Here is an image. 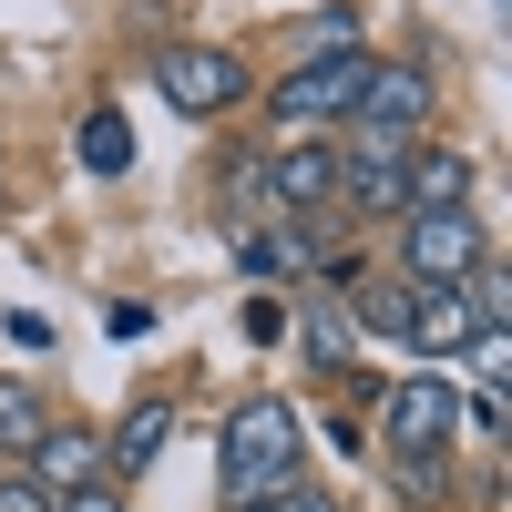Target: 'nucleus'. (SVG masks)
I'll use <instances>...</instances> for the list:
<instances>
[{
    "label": "nucleus",
    "mask_w": 512,
    "mask_h": 512,
    "mask_svg": "<svg viewBox=\"0 0 512 512\" xmlns=\"http://www.w3.org/2000/svg\"><path fill=\"white\" fill-rule=\"evenodd\" d=\"M338 205H359V216H400L410 205V144H359L338 164Z\"/></svg>",
    "instance_id": "obj_8"
},
{
    "label": "nucleus",
    "mask_w": 512,
    "mask_h": 512,
    "mask_svg": "<svg viewBox=\"0 0 512 512\" xmlns=\"http://www.w3.org/2000/svg\"><path fill=\"white\" fill-rule=\"evenodd\" d=\"M451 431H461V390H451V369H410L400 390H390V420H379L390 461H451Z\"/></svg>",
    "instance_id": "obj_4"
},
{
    "label": "nucleus",
    "mask_w": 512,
    "mask_h": 512,
    "mask_svg": "<svg viewBox=\"0 0 512 512\" xmlns=\"http://www.w3.org/2000/svg\"><path fill=\"white\" fill-rule=\"evenodd\" d=\"M154 93L175 103L185 123H216V113L246 103V62L226 52V41H164V52H154Z\"/></svg>",
    "instance_id": "obj_2"
},
{
    "label": "nucleus",
    "mask_w": 512,
    "mask_h": 512,
    "mask_svg": "<svg viewBox=\"0 0 512 512\" xmlns=\"http://www.w3.org/2000/svg\"><path fill=\"white\" fill-rule=\"evenodd\" d=\"M236 256H246V277H277V287H297V277H318L328 256H318V236L308 226H236Z\"/></svg>",
    "instance_id": "obj_12"
},
{
    "label": "nucleus",
    "mask_w": 512,
    "mask_h": 512,
    "mask_svg": "<svg viewBox=\"0 0 512 512\" xmlns=\"http://www.w3.org/2000/svg\"><path fill=\"white\" fill-rule=\"evenodd\" d=\"M164 441H175V400H134L113 420V441H103V482H134L164 461Z\"/></svg>",
    "instance_id": "obj_11"
},
{
    "label": "nucleus",
    "mask_w": 512,
    "mask_h": 512,
    "mask_svg": "<svg viewBox=\"0 0 512 512\" xmlns=\"http://www.w3.org/2000/svg\"><path fill=\"white\" fill-rule=\"evenodd\" d=\"M246 338H256V349H287V338H297V308H287V297H246Z\"/></svg>",
    "instance_id": "obj_17"
},
{
    "label": "nucleus",
    "mask_w": 512,
    "mask_h": 512,
    "mask_svg": "<svg viewBox=\"0 0 512 512\" xmlns=\"http://www.w3.org/2000/svg\"><path fill=\"white\" fill-rule=\"evenodd\" d=\"M359 82H369V52L349 41V52H318V62H297L277 82V123H338V113H359Z\"/></svg>",
    "instance_id": "obj_6"
},
{
    "label": "nucleus",
    "mask_w": 512,
    "mask_h": 512,
    "mask_svg": "<svg viewBox=\"0 0 512 512\" xmlns=\"http://www.w3.org/2000/svg\"><path fill=\"white\" fill-rule=\"evenodd\" d=\"M297 338H308V359H318L328 379H349V318H338V308H318V318L297 328Z\"/></svg>",
    "instance_id": "obj_16"
},
{
    "label": "nucleus",
    "mask_w": 512,
    "mask_h": 512,
    "mask_svg": "<svg viewBox=\"0 0 512 512\" xmlns=\"http://www.w3.org/2000/svg\"><path fill=\"white\" fill-rule=\"evenodd\" d=\"M431 205H472V154H410V205L400 216H431Z\"/></svg>",
    "instance_id": "obj_13"
},
{
    "label": "nucleus",
    "mask_w": 512,
    "mask_h": 512,
    "mask_svg": "<svg viewBox=\"0 0 512 512\" xmlns=\"http://www.w3.org/2000/svg\"><path fill=\"white\" fill-rule=\"evenodd\" d=\"M297 410L277 390H256L236 420H226V461H216V482H226V512H256V502H277L297 482Z\"/></svg>",
    "instance_id": "obj_1"
},
{
    "label": "nucleus",
    "mask_w": 512,
    "mask_h": 512,
    "mask_svg": "<svg viewBox=\"0 0 512 512\" xmlns=\"http://www.w3.org/2000/svg\"><path fill=\"white\" fill-rule=\"evenodd\" d=\"M482 216L472 205H431V216H400V287H461L482 267Z\"/></svg>",
    "instance_id": "obj_3"
},
{
    "label": "nucleus",
    "mask_w": 512,
    "mask_h": 512,
    "mask_svg": "<svg viewBox=\"0 0 512 512\" xmlns=\"http://www.w3.org/2000/svg\"><path fill=\"white\" fill-rule=\"evenodd\" d=\"M420 123H431V62H369L359 82V144H410Z\"/></svg>",
    "instance_id": "obj_5"
},
{
    "label": "nucleus",
    "mask_w": 512,
    "mask_h": 512,
    "mask_svg": "<svg viewBox=\"0 0 512 512\" xmlns=\"http://www.w3.org/2000/svg\"><path fill=\"white\" fill-rule=\"evenodd\" d=\"M472 328H482V318H472V297H461V287H410V328H400V338H410L420 359H461V349H472Z\"/></svg>",
    "instance_id": "obj_10"
},
{
    "label": "nucleus",
    "mask_w": 512,
    "mask_h": 512,
    "mask_svg": "<svg viewBox=\"0 0 512 512\" xmlns=\"http://www.w3.org/2000/svg\"><path fill=\"white\" fill-rule=\"evenodd\" d=\"M256 175H267V205H277L287 226H297V216H328V205H338V154H328V144H287V154L256 164Z\"/></svg>",
    "instance_id": "obj_7"
},
{
    "label": "nucleus",
    "mask_w": 512,
    "mask_h": 512,
    "mask_svg": "<svg viewBox=\"0 0 512 512\" xmlns=\"http://www.w3.org/2000/svg\"><path fill=\"white\" fill-rule=\"evenodd\" d=\"M41 431H52V420H41L31 379H0V461H11V472L31 461V441H41Z\"/></svg>",
    "instance_id": "obj_14"
},
{
    "label": "nucleus",
    "mask_w": 512,
    "mask_h": 512,
    "mask_svg": "<svg viewBox=\"0 0 512 512\" xmlns=\"http://www.w3.org/2000/svg\"><path fill=\"white\" fill-rule=\"evenodd\" d=\"M0 512H52V492H41L31 472H0Z\"/></svg>",
    "instance_id": "obj_20"
},
{
    "label": "nucleus",
    "mask_w": 512,
    "mask_h": 512,
    "mask_svg": "<svg viewBox=\"0 0 512 512\" xmlns=\"http://www.w3.org/2000/svg\"><path fill=\"white\" fill-rule=\"evenodd\" d=\"M21 472L52 492V502H62V492H82V482H103V431H82V420H52V431L31 441Z\"/></svg>",
    "instance_id": "obj_9"
},
{
    "label": "nucleus",
    "mask_w": 512,
    "mask_h": 512,
    "mask_svg": "<svg viewBox=\"0 0 512 512\" xmlns=\"http://www.w3.org/2000/svg\"><path fill=\"white\" fill-rule=\"evenodd\" d=\"M11 349H31V359H41V349H52V318H31V308H11Z\"/></svg>",
    "instance_id": "obj_22"
},
{
    "label": "nucleus",
    "mask_w": 512,
    "mask_h": 512,
    "mask_svg": "<svg viewBox=\"0 0 512 512\" xmlns=\"http://www.w3.org/2000/svg\"><path fill=\"white\" fill-rule=\"evenodd\" d=\"M349 31H359L349 11H318V21H297V41H308V62H318V52H349Z\"/></svg>",
    "instance_id": "obj_18"
},
{
    "label": "nucleus",
    "mask_w": 512,
    "mask_h": 512,
    "mask_svg": "<svg viewBox=\"0 0 512 512\" xmlns=\"http://www.w3.org/2000/svg\"><path fill=\"white\" fill-rule=\"evenodd\" d=\"M256 512H267V502H256Z\"/></svg>",
    "instance_id": "obj_24"
},
{
    "label": "nucleus",
    "mask_w": 512,
    "mask_h": 512,
    "mask_svg": "<svg viewBox=\"0 0 512 512\" xmlns=\"http://www.w3.org/2000/svg\"><path fill=\"white\" fill-rule=\"evenodd\" d=\"M82 164H93V175H123V164H134V123L123 113H82Z\"/></svg>",
    "instance_id": "obj_15"
},
{
    "label": "nucleus",
    "mask_w": 512,
    "mask_h": 512,
    "mask_svg": "<svg viewBox=\"0 0 512 512\" xmlns=\"http://www.w3.org/2000/svg\"><path fill=\"white\" fill-rule=\"evenodd\" d=\"M267 512H338V502H328V492H318V482H287V492H277V502H267Z\"/></svg>",
    "instance_id": "obj_23"
},
{
    "label": "nucleus",
    "mask_w": 512,
    "mask_h": 512,
    "mask_svg": "<svg viewBox=\"0 0 512 512\" xmlns=\"http://www.w3.org/2000/svg\"><path fill=\"white\" fill-rule=\"evenodd\" d=\"M52 512H123V482H82V492H62Z\"/></svg>",
    "instance_id": "obj_21"
},
{
    "label": "nucleus",
    "mask_w": 512,
    "mask_h": 512,
    "mask_svg": "<svg viewBox=\"0 0 512 512\" xmlns=\"http://www.w3.org/2000/svg\"><path fill=\"white\" fill-rule=\"evenodd\" d=\"M390 472H400V492H410V502H431V492H451V461H390Z\"/></svg>",
    "instance_id": "obj_19"
}]
</instances>
